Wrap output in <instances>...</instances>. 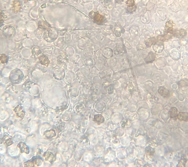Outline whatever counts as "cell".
Instances as JSON below:
<instances>
[{"instance_id":"1","label":"cell","mask_w":188,"mask_h":167,"mask_svg":"<svg viewBox=\"0 0 188 167\" xmlns=\"http://www.w3.org/2000/svg\"><path fill=\"white\" fill-rule=\"evenodd\" d=\"M89 16L93 20L94 22L97 24L102 25L107 22L105 17L100 15L98 12H94L92 11L90 13Z\"/></svg>"},{"instance_id":"2","label":"cell","mask_w":188,"mask_h":167,"mask_svg":"<svg viewBox=\"0 0 188 167\" xmlns=\"http://www.w3.org/2000/svg\"><path fill=\"white\" fill-rule=\"evenodd\" d=\"M42 159L40 157H34L25 163L24 167L39 166L42 164Z\"/></svg>"},{"instance_id":"3","label":"cell","mask_w":188,"mask_h":167,"mask_svg":"<svg viewBox=\"0 0 188 167\" xmlns=\"http://www.w3.org/2000/svg\"><path fill=\"white\" fill-rule=\"evenodd\" d=\"M23 77L22 73L19 70H14L10 74V80L13 83L19 82L21 80Z\"/></svg>"},{"instance_id":"4","label":"cell","mask_w":188,"mask_h":167,"mask_svg":"<svg viewBox=\"0 0 188 167\" xmlns=\"http://www.w3.org/2000/svg\"><path fill=\"white\" fill-rule=\"evenodd\" d=\"M4 35L8 39H11L15 34V30L13 28L8 27L4 29L3 31Z\"/></svg>"},{"instance_id":"5","label":"cell","mask_w":188,"mask_h":167,"mask_svg":"<svg viewBox=\"0 0 188 167\" xmlns=\"http://www.w3.org/2000/svg\"><path fill=\"white\" fill-rule=\"evenodd\" d=\"M14 110L18 118L22 120L23 119L25 115V113L23 109L20 105L16 107Z\"/></svg>"},{"instance_id":"6","label":"cell","mask_w":188,"mask_h":167,"mask_svg":"<svg viewBox=\"0 0 188 167\" xmlns=\"http://www.w3.org/2000/svg\"><path fill=\"white\" fill-rule=\"evenodd\" d=\"M44 157L46 161L52 163L55 161V155L50 152H46L44 154Z\"/></svg>"},{"instance_id":"7","label":"cell","mask_w":188,"mask_h":167,"mask_svg":"<svg viewBox=\"0 0 188 167\" xmlns=\"http://www.w3.org/2000/svg\"><path fill=\"white\" fill-rule=\"evenodd\" d=\"M17 147L20 149L21 153L24 152L27 154L29 153V148L24 143H20L18 145Z\"/></svg>"},{"instance_id":"8","label":"cell","mask_w":188,"mask_h":167,"mask_svg":"<svg viewBox=\"0 0 188 167\" xmlns=\"http://www.w3.org/2000/svg\"><path fill=\"white\" fill-rule=\"evenodd\" d=\"M153 48L155 51L157 53H160L164 49V46L162 43L158 42L155 43L153 46Z\"/></svg>"},{"instance_id":"9","label":"cell","mask_w":188,"mask_h":167,"mask_svg":"<svg viewBox=\"0 0 188 167\" xmlns=\"http://www.w3.org/2000/svg\"><path fill=\"white\" fill-rule=\"evenodd\" d=\"M157 54L156 53L151 52L145 59V61L147 63L152 62L155 60Z\"/></svg>"},{"instance_id":"10","label":"cell","mask_w":188,"mask_h":167,"mask_svg":"<svg viewBox=\"0 0 188 167\" xmlns=\"http://www.w3.org/2000/svg\"><path fill=\"white\" fill-rule=\"evenodd\" d=\"M158 92L161 96L164 97H168L170 96V94L169 91L163 87H160L159 89Z\"/></svg>"},{"instance_id":"11","label":"cell","mask_w":188,"mask_h":167,"mask_svg":"<svg viewBox=\"0 0 188 167\" xmlns=\"http://www.w3.org/2000/svg\"><path fill=\"white\" fill-rule=\"evenodd\" d=\"M178 119L180 121H188V113L180 112L177 116Z\"/></svg>"},{"instance_id":"12","label":"cell","mask_w":188,"mask_h":167,"mask_svg":"<svg viewBox=\"0 0 188 167\" xmlns=\"http://www.w3.org/2000/svg\"><path fill=\"white\" fill-rule=\"evenodd\" d=\"M39 59L42 64L45 65L47 66L50 62V61L47 58L45 55L41 56L39 58Z\"/></svg>"},{"instance_id":"13","label":"cell","mask_w":188,"mask_h":167,"mask_svg":"<svg viewBox=\"0 0 188 167\" xmlns=\"http://www.w3.org/2000/svg\"><path fill=\"white\" fill-rule=\"evenodd\" d=\"M156 42V39L154 37L150 38L145 41V44L147 47H149L152 45L153 44L155 43Z\"/></svg>"},{"instance_id":"14","label":"cell","mask_w":188,"mask_h":167,"mask_svg":"<svg viewBox=\"0 0 188 167\" xmlns=\"http://www.w3.org/2000/svg\"><path fill=\"white\" fill-rule=\"evenodd\" d=\"M169 114L171 118L177 117L178 115V110L175 107H173L170 110Z\"/></svg>"},{"instance_id":"15","label":"cell","mask_w":188,"mask_h":167,"mask_svg":"<svg viewBox=\"0 0 188 167\" xmlns=\"http://www.w3.org/2000/svg\"><path fill=\"white\" fill-rule=\"evenodd\" d=\"M44 135L46 137L49 138L55 136V132L53 130L46 131L44 133Z\"/></svg>"},{"instance_id":"16","label":"cell","mask_w":188,"mask_h":167,"mask_svg":"<svg viewBox=\"0 0 188 167\" xmlns=\"http://www.w3.org/2000/svg\"><path fill=\"white\" fill-rule=\"evenodd\" d=\"M4 144L7 147L11 145L13 143L11 138L8 137H4Z\"/></svg>"},{"instance_id":"17","label":"cell","mask_w":188,"mask_h":167,"mask_svg":"<svg viewBox=\"0 0 188 167\" xmlns=\"http://www.w3.org/2000/svg\"><path fill=\"white\" fill-rule=\"evenodd\" d=\"M145 152L147 155L149 156H152L155 153V150L151 147H148L146 148Z\"/></svg>"},{"instance_id":"18","label":"cell","mask_w":188,"mask_h":167,"mask_svg":"<svg viewBox=\"0 0 188 167\" xmlns=\"http://www.w3.org/2000/svg\"><path fill=\"white\" fill-rule=\"evenodd\" d=\"M8 61V57L4 54L1 55L0 56V61L2 63H5L7 62Z\"/></svg>"},{"instance_id":"19","label":"cell","mask_w":188,"mask_h":167,"mask_svg":"<svg viewBox=\"0 0 188 167\" xmlns=\"http://www.w3.org/2000/svg\"><path fill=\"white\" fill-rule=\"evenodd\" d=\"M186 31L184 30H180L177 33V34L178 36L180 37H183L187 35Z\"/></svg>"},{"instance_id":"20","label":"cell","mask_w":188,"mask_h":167,"mask_svg":"<svg viewBox=\"0 0 188 167\" xmlns=\"http://www.w3.org/2000/svg\"><path fill=\"white\" fill-rule=\"evenodd\" d=\"M127 6L129 7H132L135 5L134 0H128L126 2Z\"/></svg>"},{"instance_id":"21","label":"cell","mask_w":188,"mask_h":167,"mask_svg":"<svg viewBox=\"0 0 188 167\" xmlns=\"http://www.w3.org/2000/svg\"><path fill=\"white\" fill-rule=\"evenodd\" d=\"M174 25V24L173 23L172 21H168L166 24V27L167 28L172 27Z\"/></svg>"},{"instance_id":"22","label":"cell","mask_w":188,"mask_h":167,"mask_svg":"<svg viewBox=\"0 0 188 167\" xmlns=\"http://www.w3.org/2000/svg\"><path fill=\"white\" fill-rule=\"evenodd\" d=\"M138 49L139 50H144L146 49V47L143 44H140L138 46Z\"/></svg>"}]
</instances>
